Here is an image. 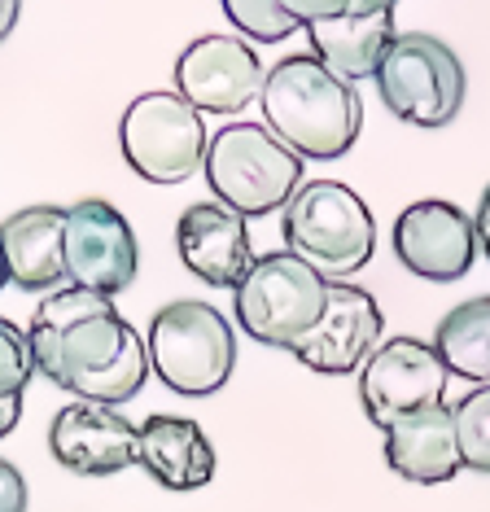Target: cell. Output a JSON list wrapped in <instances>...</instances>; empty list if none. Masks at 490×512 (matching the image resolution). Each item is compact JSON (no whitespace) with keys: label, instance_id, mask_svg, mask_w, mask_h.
<instances>
[{"label":"cell","instance_id":"8992f818","mask_svg":"<svg viewBox=\"0 0 490 512\" xmlns=\"http://www.w3.org/2000/svg\"><path fill=\"white\" fill-rule=\"evenodd\" d=\"M232 294H237V302H232L237 324L250 342L294 351L302 337L320 324L324 302H329V281L315 276L289 250H272L263 259H254L250 276Z\"/></svg>","mask_w":490,"mask_h":512},{"label":"cell","instance_id":"9c48e42d","mask_svg":"<svg viewBox=\"0 0 490 512\" xmlns=\"http://www.w3.org/2000/svg\"><path fill=\"white\" fill-rule=\"evenodd\" d=\"M451 372L438 359L434 342L420 337H390L368 355V364L359 368V399L364 412L377 429H390L407 421L416 412L442 407Z\"/></svg>","mask_w":490,"mask_h":512},{"label":"cell","instance_id":"e0dca14e","mask_svg":"<svg viewBox=\"0 0 490 512\" xmlns=\"http://www.w3.org/2000/svg\"><path fill=\"white\" fill-rule=\"evenodd\" d=\"M9 281L27 294L66 281V206H22L0 224Z\"/></svg>","mask_w":490,"mask_h":512},{"label":"cell","instance_id":"3957f363","mask_svg":"<svg viewBox=\"0 0 490 512\" xmlns=\"http://www.w3.org/2000/svg\"><path fill=\"white\" fill-rule=\"evenodd\" d=\"M285 246L329 285L364 272L377 250V219L342 180H311L285 206Z\"/></svg>","mask_w":490,"mask_h":512},{"label":"cell","instance_id":"4fadbf2b","mask_svg":"<svg viewBox=\"0 0 490 512\" xmlns=\"http://www.w3.org/2000/svg\"><path fill=\"white\" fill-rule=\"evenodd\" d=\"M394 254L420 281H460L477 259L473 215H464L460 206L442 202V197L412 202L394 219Z\"/></svg>","mask_w":490,"mask_h":512},{"label":"cell","instance_id":"484cf974","mask_svg":"<svg viewBox=\"0 0 490 512\" xmlns=\"http://www.w3.org/2000/svg\"><path fill=\"white\" fill-rule=\"evenodd\" d=\"M14 22H18V0H0V40L14 31Z\"/></svg>","mask_w":490,"mask_h":512},{"label":"cell","instance_id":"d6986e66","mask_svg":"<svg viewBox=\"0 0 490 512\" xmlns=\"http://www.w3.org/2000/svg\"><path fill=\"white\" fill-rule=\"evenodd\" d=\"M381 434H385V464L403 482L438 486V482H451L464 469L460 442H455V416L447 403L407 416V421L381 429Z\"/></svg>","mask_w":490,"mask_h":512},{"label":"cell","instance_id":"44dd1931","mask_svg":"<svg viewBox=\"0 0 490 512\" xmlns=\"http://www.w3.org/2000/svg\"><path fill=\"white\" fill-rule=\"evenodd\" d=\"M35 377V359L27 329H18L14 320H0V438L14 434L22 421V394H27Z\"/></svg>","mask_w":490,"mask_h":512},{"label":"cell","instance_id":"7402d4cb","mask_svg":"<svg viewBox=\"0 0 490 512\" xmlns=\"http://www.w3.org/2000/svg\"><path fill=\"white\" fill-rule=\"evenodd\" d=\"M455 416V442H460L464 469L490 473V386L469 390L451 407Z\"/></svg>","mask_w":490,"mask_h":512},{"label":"cell","instance_id":"8fae6325","mask_svg":"<svg viewBox=\"0 0 490 512\" xmlns=\"http://www.w3.org/2000/svg\"><path fill=\"white\" fill-rule=\"evenodd\" d=\"M140 272L136 232L101 197L66 206V281L88 294H123Z\"/></svg>","mask_w":490,"mask_h":512},{"label":"cell","instance_id":"30bf717a","mask_svg":"<svg viewBox=\"0 0 490 512\" xmlns=\"http://www.w3.org/2000/svg\"><path fill=\"white\" fill-rule=\"evenodd\" d=\"M294 18L302 22V31L311 36V49L324 66L346 79V84H359V79H372L381 66L385 49L394 44V5H346V0H289Z\"/></svg>","mask_w":490,"mask_h":512},{"label":"cell","instance_id":"7c38bea8","mask_svg":"<svg viewBox=\"0 0 490 512\" xmlns=\"http://www.w3.org/2000/svg\"><path fill=\"white\" fill-rule=\"evenodd\" d=\"M263 62L241 36H202L175 62V92L197 114H237L263 97Z\"/></svg>","mask_w":490,"mask_h":512},{"label":"cell","instance_id":"52a82bcc","mask_svg":"<svg viewBox=\"0 0 490 512\" xmlns=\"http://www.w3.org/2000/svg\"><path fill=\"white\" fill-rule=\"evenodd\" d=\"M372 79L381 88L385 110L412 127H447L460 114L464 88H469L455 49L425 31L394 36Z\"/></svg>","mask_w":490,"mask_h":512},{"label":"cell","instance_id":"277c9868","mask_svg":"<svg viewBox=\"0 0 490 512\" xmlns=\"http://www.w3.org/2000/svg\"><path fill=\"white\" fill-rule=\"evenodd\" d=\"M206 184L219 206L254 219L289 206L302 189V158L263 123H228L206 145Z\"/></svg>","mask_w":490,"mask_h":512},{"label":"cell","instance_id":"d4e9b609","mask_svg":"<svg viewBox=\"0 0 490 512\" xmlns=\"http://www.w3.org/2000/svg\"><path fill=\"white\" fill-rule=\"evenodd\" d=\"M473 232H477V250L490 259V184L482 193V202H477V215H473Z\"/></svg>","mask_w":490,"mask_h":512},{"label":"cell","instance_id":"ac0fdd59","mask_svg":"<svg viewBox=\"0 0 490 512\" xmlns=\"http://www.w3.org/2000/svg\"><path fill=\"white\" fill-rule=\"evenodd\" d=\"M136 464L167 491H197L215 477V447L189 416H149L136 434Z\"/></svg>","mask_w":490,"mask_h":512},{"label":"cell","instance_id":"ba28073f","mask_svg":"<svg viewBox=\"0 0 490 512\" xmlns=\"http://www.w3.org/2000/svg\"><path fill=\"white\" fill-rule=\"evenodd\" d=\"M119 145L127 167L149 184H184L202 171L210 132L180 92H140L123 110Z\"/></svg>","mask_w":490,"mask_h":512},{"label":"cell","instance_id":"2e32d148","mask_svg":"<svg viewBox=\"0 0 490 512\" xmlns=\"http://www.w3.org/2000/svg\"><path fill=\"white\" fill-rule=\"evenodd\" d=\"M175 250L184 267L210 289H237L254 267L250 228L219 202H193L175 224Z\"/></svg>","mask_w":490,"mask_h":512},{"label":"cell","instance_id":"5bb4252c","mask_svg":"<svg viewBox=\"0 0 490 512\" xmlns=\"http://www.w3.org/2000/svg\"><path fill=\"white\" fill-rule=\"evenodd\" d=\"M381 346V307L368 289L355 281L329 285L320 324L294 346V359L324 377H350L368 364V355Z\"/></svg>","mask_w":490,"mask_h":512},{"label":"cell","instance_id":"7a4b0ae2","mask_svg":"<svg viewBox=\"0 0 490 512\" xmlns=\"http://www.w3.org/2000/svg\"><path fill=\"white\" fill-rule=\"evenodd\" d=\"M263 119L298 158L333 162L350 154L364 127L355 84L337 79L315 53H289L263 79Z\"/></svg>","mask_w":490,"mask_h":512},{"label":"cell","instance_id":"cb8c5ba5","mask_svg":"<svg viewBox=\"0 0 490 512\" xmlns=\"http://www.w3.org/2000/svg\"><path fill=\"white\" fill-rule=\"evenodd\" d=\"M0 512H27V482L5 456H0Z\"/></svg>","mask_w":490,"mask_h":512},{"label":"cell","instance_id":"6da1fadb","mask_svg":"<svg viewBox=\"0 0 490 512\" xmlns=\"http://www.w3.org/2000/svg\"><path fill=\"white\" fill-rule=\"evenodd\" d=\"M27 342L35 372L70 390L79 403L119 407L154 377L145 337L119 316L114 298L75 285L35 307Z\"/></svg>","mask_w":490,"mask_h":512},{"label":"cell","instance_id":"603a6c76","mask_svg":"<svg viewBox=\"0 0 490 512\" xmlns=\"http://www.w3.org/2000/svg\"><path fill=\"white\" fill-rule=\"evenodd\" d=\"M224 14L245 40H259V44H280L302 27L294 9H289V0H228Z\"/></svg>","mask_w":490,"mask_h":512},{"label":"cell","instance_id":"4316f807","mask_svg":"<svg viewBox=\"0 0 490 512\" xmlns=\"http://www.w3.org/2000/svg\"><path fill=\"white\" fill-rule=\"evenodd\" d=\"M9 285V267H5V254H0V289Z\"/></svg>","mask_w":490,"mask_h":512},{"label":"cell","instance_id":"ffe728a7","mask_svg":"<svg viewBox=\"0 0 490 512\" xmlns=\"http://www.w3.org/2000/svg\"><path fill=\"white\" fill-rule=\"evenodd\" d=\"M434 351L451 377L490 386V298H469L442 316Z\"/></svg>","mask_w":490,"mask_h":512},{"label":"cell","instance_id":"5b68a950","mask_svg":"<svg viewBox=\"0 0 490 512\" xmlns=\"http://www.w3.org/2000/svg\"><path fill=\"white\" fill-rule=\"evenodd\" d=\"M149 368L162 377V386L184 399H206L224 390L237 368V337L232 324L210 302L180 298L162 307L145 333Z\"/></svg>","mask_w":490,"mask_h":512},{"label":"cell","instance_id":"9a60e30c","mask_svg":"<svg viewBox=\"0 0 490 512\" xmlns=\"http://www.w3.org/2000/svg\"><path fill=\"white\" fill-rule=\"evenodd\" d=\"M140 429L123 412L70 399L49 425V451L75 477H114L136 464Z\"/></svg>","mask_w":490,"mask_h":512}]
</instances>
